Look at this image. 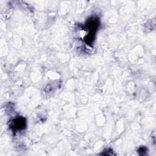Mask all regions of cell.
Masks as SVG:
<instances>
[{
    "mask_svg": "<svg viewBox=\"0 0 156 156\" xmlns=\"http://www.w3.org/2000/svg\"><path fill=\"white\" fill-rule=\"evenodd\" d=\"M25 119L23 118H17L13 120L12 124V127L14 130H21L25 127Z\"/></svg>",
    "mask_w": 156,
    "mask_h": 156,
    "instance_id": "6da1fadb",
    "label": "cell"
}]
</instances>
